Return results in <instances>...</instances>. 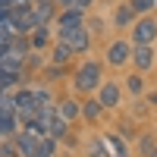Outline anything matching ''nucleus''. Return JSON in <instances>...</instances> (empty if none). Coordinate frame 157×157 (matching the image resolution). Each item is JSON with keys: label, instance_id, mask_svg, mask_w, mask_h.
<instances>
[{"label": "nucleus", "instance_id": "7", "mask_svg": "<svg viewBox=\"0 0 157 157\" xmlns=\"http://www.w3.org/2000/svg\"><path fill=\"white\" fill-rule=\"evenodd\" d=\"M13 141H16V148H19L22 157H35L38 154V145H41V135L29 132V129H19V132L13 135Z\"/></svg>", "mask_w": 157, "mask_h": 157}, {"label": "nucleus", "instance_id": "19", "mask_svg": "<svg viewBox=\"0 0 157 157\" xmlns=\"http://www.w3.org/2000/svg\"><path fill=\"white\" fill-rule=\"evenodd\" d=\"M72 54H75V50L69 47V44H57V50H54V63H66V60H72Z\"/></svg>", "mask_w": 157, "mask_h": 157}, {"label": "nucleus", "instance_id": "5", "mask_svg": "<svg viewBox=\"0 0 157 157\" xmlns=\"http://www.w3.org/2000/svg\"><path fill=\"white\" fill-rule=\"evenodd\" d=\"M154 63H157V54H154V44H135V50H132V66H135V72H151L154 69Z\"/></svg>", "mask_w": 157, "mask_h": 157}, {"label": "nucleus", "instance_id": "20", "mask_svg": "<svg viewBox=\"0 0 157 157\" xmlns=\"http://www.w3.org/2000/svg\"><path fill=\"white\" fill-rule=\"evenodd\" d=\"M129 3H132L138 13H151V10L157 6V0H129Z\"/></svg>", "mask_w": 157, "mask_h": 157}, {"label": "nucleus", "instance_id": "14", "mask_svg": "<svg viewBox=\"0 0 157 157\" xmlns=\"http://www.w3.org/2000/svg\"><path fill=\"white\" fill-rule=\"evenodd\" d=\"M107 138H91L88 141V157H113V151L107 148Z\"/></svg>", "mask_w": 157, "mask_h": 157}, {"label": "nucleus", "instance_id": "13", "mask_svg": "<svg viewBox=\"0 0 157 157\" xmlns=\"http://www.w3.org/2000/svg\"><path fill=\"white\" fill-rule=\"evenodd\" d=\"M29 38H32V50H47V44H50V32H47V25H38Z\"/></svg>", "mask_w": 157, "mask_h": 157}, {"label": "nucleus", "instance_id": "4", "mask_svg": "<svg viewBox=\"0 0 157 157\" xmlns=\"http://www.w3.org/2000/svg\"><path fill=\"white\" fill-rule=\"evenodd\" d=\"M132 50H135V44L126 41V38H116V41H110V44H107V66L123 69L126 63L132 60Z\"/></svg>", "mask_w": 157, "mask_h": 157}, {"label": "nucleus", "instance_id": "8", "mask_svg": "<svg viewBox=\"0 0 157 157\" xmlns=\"http://www.w3.org/2000/svg\"><path fill=\"white\" fill-rule=\"evenodd\" d=\"M78 25H85V10H78V6L60 10V16H57V32H63V29H78Z\"/></svg>", "mask_w": 157, "mask_h": 157}, {"label": "nucleus", "instance_id": "11", "mask_svg": "<svg viewBox=\"0 0 157 157\" xmlns=\"http://www.w3.org/2000/svg\"><path fill=\"white\" fill-rule=\"evenodd\" d=\"M135 13H138V10H135L132 3H120V6L113 10V29L123 32L126 25H135Z\"/></svg>", "mask_w": 157, "mask_h": 157}, {"label": "nucleus", "instance_id": "2", "mask_svg": "<svg viewBox=\"0 0 157 157\" xmlns=\"http://www.w3.org/2000/svg\"><path fill=\"white\" fill-rule=\"evenodd\" d=\"M157 41V16L141 13L132 25V44H154Z\"/></svg>", "mask_w": 157, "mask_h": 157}, {"label": "nucleus", "instance_id": "15", "mask_svg": "<svg viewBox=\"0 0 157 157\" xmlns=\"http://www.w3.org/2000/svg\"><path fill=\"white\" fill-rule=\"evenodd\" d=\"M126 91H129L132 98H141V94H145V72L129 75V78H126Z\"/></svg>", "mask_w": 157, "mask_h": 157}, {"label": "nucleus", "instance_id": "3", "mask_svg": "<svg viewBox=\"0 0 157 157\" xmlns=\"http://www.w3.org/2000/svg\"><path fill=\"white\" fill-rule=\"evenodd\" d=\"M91 35H94V32H91L88 25H78V29H63V32H57V38H60L63 44H69L75 54H85V50L91 47Z\"/></svg>", "mask_w": 157, "mask_h": 157}, {"label": "nucleus", "instance_id": "21", "mask_svg": "<svg viewBox=\"0 0 157 157\" xmlns=\"http://www.w3.org/2000/svg\"><path fill=\"white\" fill-rule=\"evenodd\" d=\"M60 10H69V6H78V0H57Z\"/></svg>", "mask_w": 157, "mask_h": 157}, {"label": "nucleus", "instance_id": "22", "mask_svg": "<svg viewBox=\"0 0 157 157\" xmlns=\"http://www.w3.org/2000/svg\"><path fill=\"white\" fill-rule=\"evenodd\" d=\"M91 6V0H78V10H88Z\"/></svg>", "mask_w": 157, "mask_h": 157}, {"label": "nucleus", "instance_id": "6", "mask_svg": "<svg viewBox=\"0 0 157 157\" xmlns=\"http://www.w3.org/2000/svg\"><path fill=\"white\" fill-rule=\"evenodd\" d=\"M32 19L38 25H50L57 19V0H32Z\"/></svg>", "mask_w": 157, "mask_h": 157}, {"label": "nucleus", "instance_id": "9", "mask_svg": "<svg viewBox=\"0 0 157 157\" xmlns=\"http://www.w3.org/2000/svg\"><path fill=\"white\" fill-rule=\"evenodd\" d=\"M98 98H101V104H104L107 110L120 107V101H123V88H120V82H104L101 91H98Z\"/></svg>", "mask_w": 157, "mask_h": 157}, {"label": "nucleus", "instance_id": "23", "mask_svg": "<svg viewBox=\"0 0 157 157\" xmlns=\"http://www.w3.org/2000/svg\"><path fill=\"white\" fill-rule=\"evenodd\" d=\"M148 101H151L154 107H157V91H151V94H148Z\"/></svg>", "mask_w": 157, "mask_h": 157}, {"label": "nucleus", "instance_id": "17", "mask_svg": "<svg viewBox=\"0 0 157 157\" xmlns=\"http://www.w3.org/2000/svg\"><path fill=\"white\" fill-rule=\"evenodd\" d=\"M25 72H0V82H3V91H13L16 85H22Z\"/></svg>", "mask_w": 157, "mask_h": 157}, {"label": "nucleus", "instance_id": "10", "mask_svg": "<svg viewBox=\"0 0 157 157\" xmlns=\"http://www.w3.org/2000/svg\"><path fill=\"white\" fill-rule=\"evenodd\" d=\"M57 110H60V116L66 123H78V120H82V104H78L75 98H60Z\"/></svg>", "mask_w": 157, "mask_h": 157}, {"label": "nucleus", "instance_id": "18", "mask_svg": "<svg viewBox=\"0 0 157 157\" xmlns=\"http://www.w3.org/2000/svg\"><path fill=\"white\" fill-rule=\"evenodd\" d=\"M107 141H110L113 157H129V148H126V141H123L120 135H107Z\"/></svg>", "mask_w": 157, "mask_h": 157}, {"label": "nucleus", "instance_id": "1", "mask_svg": "<svg viewBox=\"0 0 157 157\" xmlns=\"http://www.w3.org/2000/svg\"><path fill=\"white\" fill-rule=\"evenodd\" d=\"M101 85H104V66L98 60H85L72 72V88L78 94H94V91H101Z\"/></svg>", "mask_w": 157, "mask_h": 157}, {"label": "nucleus", "instance_id": "16", "mask_svg": "<svg viewBox=\"0 0 157 157\" xmlns=\"http://www.w3.org/2000/svg\"><path fill=\"white\" fill-rule=\"evenodd\" d=\"M57 141H60V138L44 135V138H41V145H38V154H35V157H54V154H57Z\"/></svg>", "mask_w": 157, "mask_h": 157}, {"label": "nucleus", "instance_id": "24", "mask_svg": "<svg viewBox=\"0 0 157 157\" xmlns=\"http://www.w3.org/2000/svg\"><path fill=\"white\" fill-rule=\"evenodd\" d=\"M13 3H16V0H0V6H13Z\"/></svg>", "mask_w": 157, "mask_h": 157}, {"label": "nucleus", "instance_id": "12", "mask_svg": "<svg viewBox=\"0 0 157 157\" xmlns=\"http://www.w3.org/2000/svg\"><path fill=\"white\" fill-rule=\"evenodd\" d=\"M104 110H107V107L101 104V98H88V101L82 104V120H85V123H98L101 116H104Z\"/></svg>", "mask_w": 157, "mask_h": 157}]
</instances>
